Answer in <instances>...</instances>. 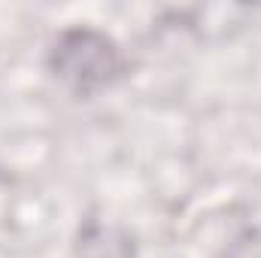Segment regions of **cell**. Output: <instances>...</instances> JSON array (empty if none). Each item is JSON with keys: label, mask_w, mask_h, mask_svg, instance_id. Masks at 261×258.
I'll return each instance as SVG.
<instances>
[{"label": "cell", "mask_w": 261, "mask_h": 258, "mask_svg": "<svg viewBox=\"0 0 261 258\" xmlns=\"http://www.w3.org/2000/svg\"><path fill=\"white\" fill-rule=\"evenodd\" d=\"M49 70L67 88L88 97L119 79L122 55L107 34L94 28H70L49 49Z\"/></svg>", "instance_id": "obj_1"}]
</instances>
